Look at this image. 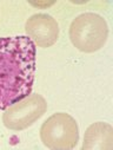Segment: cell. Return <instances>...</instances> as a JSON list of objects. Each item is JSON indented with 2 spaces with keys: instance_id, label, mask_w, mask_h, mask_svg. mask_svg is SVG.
Listing matches in <instances>:
<instances>
[{
  "instance_id": "5b68a950",
  "label": "cell",
  "mask_w": 113,
  "mask_h": 150,
  "mask_svg": "<svg viewBox=\"0 0 113 150\" xmlns=\"http://www.w3.org/2000/svg\"><path fill=\"white\" fill-rule=\"evenodd\" d=\"M28 38L39 47H50L59 38V25L57 20L46 13H36L29 17L25 25Z\"/></svg>"
},
{
  "instance_id": "6da1fadb",
  "label": "cell",
  "mask_w": 113,
  "mask_h": 150,
  "mask_svg": "<svg viewBox=\"0 0 113 150\" xmlns=\"http://www.w3.org/2000/svg\"><path fill=\"white\" fill-rule=\"evenodd\" d=\"M35 71V45L25 35L0 38V110L28 96Z\"/></svg>"
},
{
  "instance_id": "3957f363",
  "label": "cell",
  "mask_w": 113,
  "mask_h": 150,
  "mask_svg": "<svg viewBox=\"0 0 113 150\" xmlns=\"http://www.w3.org/2000/svg\"><path fill=\"white\" fill-rule=\"evenodd\" d=\"M40 138L44 145L50 149H73L79 141L78 123L66 112H57L43 123Z\"/></svg>"
},
{
  "instance_id": "7a4b0ae2",
  "label": "cell",
  "mask_w": 113,
  "mask_h": 150,
  "mask_svg": "<svg viewBox=\"0 0 113 150\" xmlns=\"http://www.w3.org/2000/svg\"><path fill=\"white\" fill-rule=\"evenodd\" d=\"M108 37L106 20L97 13H83L69 26V39L79 51L92 53L100 50Z\"/></svg>"
},
{
  "instance_id": "8992f818",
  "label": "cell",
  "mask_w": 113,
  "mask_h": 150,
  "mask_svg": "<svg viewBox=\"0 0 113 150\" xmlns=\"http://www.w3.org/2000/svg\"><path fill=\"white\" fill-rule=\"evenodd\" d=\"M113 148V128L108 123L97 122L91 124L84 137L83 150H104Z\"/></svg>"
},
{
  "instance_id": "277c9868",
  "label": "cell",
  "mask_w": 113,
  "mask_h": 150,
  "mask_svg": "<svg viewBox=\"0 0 113 150\" xmlns=\"http://www.w3.org/2000/svg\"><path fill=\"white\" fill-rule=\"evenodd\" d=\"M47 110L46 99L39 93H29L5 109L4 125L10 130H24L39 120Z\"/></svg>"
}]
</instances>
